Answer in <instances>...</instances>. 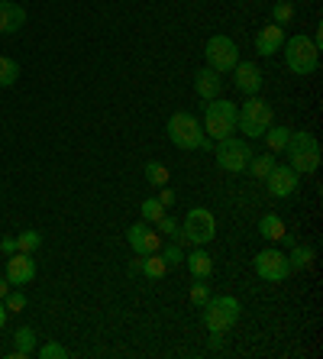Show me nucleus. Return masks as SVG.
<instances>
[{"label": "nucleus", "instance_id": "f257e3e1", "mask_svg": "<svg viewBox=\"0 0 323 359\" xmlns=\"http://www.w3.org/2000/svg\"><path fill=\"white\" fill-rule=\"evenodd\" d=\"M284 156H288V165L298 175H310V172L320 168V142H317L314 133H307V130H291Z\"/></svg>", "mask_w": 323, "mask_h": 359}, {"label": "nucleus", "instance_id": "f03ea898", "mask_svg": "<svg viewBox=\"0 0 323 359\" xmlns=\"http://www.w3.org/2000/svg\"><path fill=\"white\" fill-rule=\"evenodd\" d=\"M282 52H284V65H288V72H294V75H301V78L314 75L317 65H320V46L304 33L284 39Z\"/></svg>", "mask_w": 323, "mask_h": 359}, {"label": "nucleus", "instance_id": "7ed1b4c3", "mask_svg": "<svg viewBox=\"0 0 323 359\" xmlns=\"http://www.w3.org/2000/svg\"><path fill=\"white\" fill-rule=\"evenodd\" d=\"M204 327H207L210 334H226V330H233L236 327V320H240V314H242V304L233 294H210L207 298V304H204Z\"/></svg>", "mask_w": 323, "mask_h": 359}, {"label": "nucleus", "instance_id": "20e7f679", "mask_svg": "<svg viewBox=\"0 0 323 359\" xmlns=\"http://www.w3.org/2000/svg\"><path fill=\"white\" fill-rule=\"evenodd\" d=\"M275 114H272V104L262 100L259 94L246 97V104L240 107V117H236V130H240L246 140H262L266 130L272 126Z\"/></svg>", "mask_w": 323, "mask_h": 359}, {"label": "nucleus", "instance_id": "39448f33", "mask_svg": "<svg viewBox=\"0 0 323 359\" xmlns=\"http://www.w3.org/2000/svg\"><path fill=\"white\" fill-rule=\"evenodd\" d=\"M236 117H240V107L226 97H214L207 100L204 107V133L210 140H226V136L236 133Z\"/></svg>", "mask_w": 323, "mask_h": 359}, {"label": "nucleus", "instance_id": "423d86ee", "mask_svg": "<svg viewBox=\"0 0 323 359\" xmlns=\"http://www.w3.org/2000/svg\"><path fill=\"white\" fill-rule=\"evenodd\" d=\"M165 133L178 149H188V152H194L200 146V140H204V130H200L198 117H194V114H184V110H178V114L168 117Z\"/></svg>", "mask_w": 323, "mask_h": 359}, {"label": "nucleus", "instance_id": "0eeeda50", "mask_svg": "<svg viewBox=\"0 0 323 359\" xmlns=\"http://www.w3.org/2000/svg\"><path fill=\"white\" fill-rule=\"evenodd\" d=\"M214 156H217V165L224 172H246L249 159H252V149H249L246 140H236V136H226V140H217L214 146Z\"/></svg>", "mask_w": 323, "mask_h": 359}, {"label": "nucleus", "instance_id": "6e6552de", "mask_svg": "<svg viewBox=\"0 0 323 359\" xmlns=\"http://www.w3.org/2000/svg\"><path fill=\"white\" fill-rule=\"evenodd\" d=\"M204 59H207V68H214V72H220V75H226V72H233L236 68V62H240V46L230 39V36H210L207 46H204Z\"/></svg>", "mask_w": 323, "mask_h": 359}, {"label": "nucleus", "instance_id": "1a4fd4ad", "mask_svg": "<svg viewBox=\"0 0 323 359\" xmlns=\"http://www.w3.org/2000/svg\"><path fill=\"white\" fill-rule=\"evenodd\" d=\"M181 233H184V240L194 243V246H207V243L217 236L214 214H210L207 208H191L184 224H181Z\"/></svg>", "mask_w": 323, "mask_h": 359}, {"label": "nucleus", "instance_id": "9d476101", "mask_svg": "<svg viewBox=\"0 0 323 359\" xmlns=\"http://www.w3.org/2000/svg\"><path fill=\"white\" fill-rule=\"evenodd\" d=\"M256 276L262 282H284L291 276V266H288V252L282 250H262L256 256Z\"/></svg>", "mask_w": 323, "mask_h": 359}, {"label": "nucleus", "instance_id": "9b49d317", "mask_svg": "<svg viewBox=\"0 0 323 359\" xmlns=\"http://www.w3.org/2000/svg\"><path fill=\"white\" fill-rule=\"evenodd\" d=\"M266 182H268V194H272V198H288V194L298 191L301 175L291 165H275L266 175Z\"/></svg>", "mask_w": 323, "mask_h": 359}, {"label": "nucleus", "instance_id": "f8f14e48", "mask_svg": "<svg viewBox=\"0 0 323 359\" xmlns=\"http://www.w3.org/2000/svg\"><path fill=\"white\" fill-rule=\"evenodd\" d=\"M126 243L133 246L136 256H149V252L162 250V240H158V233L146 224V220H142V224H133L130 230H126Z\"/></svg>", "mask_w": 323, "mask_h": 359}, {"label": "nucleus", "instance_id": "ddd939ff", "mask_svg": "<svg viewBox=\"0 0 323 359\" xmlns=\"http://www.w3.org/2000/svg\"><path fill=\"white\" fill-rule=\"evenodd\" d=\"M4 276H7V282L10 285H29L36 278V259H33V252H13V256H10L7 259V272H4Z\"/></svg>", "mask_w": 323, "mask_h": 359}, {"label": "nucleus", "instance_id": "4468645a", "mask_svg": "<svg viewBox=\"0 0 323 359\" xmlns=\"http://www.w3.org/2000/svg\"><path fill=\"white\" fill-rule=\"evenodd\" d=\"M233 84H236V91H242L246 97H252V94L262 91V68L256 65V62H236V68H233Z\"/></svg>", "mask_w": 323, "mask_h": 359}, {"label": "nucleus", "instance_id": "2eb2a0df", "mask_svg": "<svg viewBox=\"0 0 323 359\" xmlns=\"http://www.w3.org/2000/svg\"><path fill=\"white\" fill-rule=\"evenodd\" d=\"M282 46H284V26H278V23H268V26H262L256 33V52L259 55H278L282 52Z\"/></svg>", "mask_w": 323, "mask_h": 359}, {"label": "nucleus", "instance_id": "dca6fc26", "mask_svg": "<svg viewBox=\"0 0 323 359\" xmlns=\"http://www.w3.org/2000/svg\"><path fill=\"white\" fill-rule=\"evenodd\" d=\"M194 91H198L200 100L220 97V91H224V78H220V72H214V68H200L198 75H194Z\"/></svg>", "mask_w": 323, "mask_h": 359}, {"label": "nucleus", "instance_id": "f3484780", "mask_svg": "<svg viewBox=\"0 0 323 359\" xmlns=\"http://www.w3.org/2000/svg\"><path fill=\"white\" fill-rule=\"evenodd\" d=\"M26 23V10L13 0H0V36H10V33H20Z\"/></svg>", "mask_w": 323, "mask_h": 359}, {"label": "nucleus", "instance_id": "a211bd4d", "mask_svg": "<svg viewBox=\"0 0 323 359\" xmlns=\"http://www.w3.org/2000/svg\"><path fill=\"white\" fill-rule=\"evenodd\" d=\"M184 266H188V272L194 278H207L210 272H214V259H210V252L204 250V246H198L194 252H188V256H184Z\"/></svg>", "mask_w": 323, "mask_h": 359}, {"label": "nucleus", "instance_id": "6ab92c4d", "mask_svg": "<svg viewBox=\"0 0 323 359\" xmlns=\"http://www.w3.org/2000/svg\"><path fill=\"white\" fill-rule=\"evenodd\" d=\"M36 353V330L33 327H20L13 337V359H26Z\"/></svg>", "mask_w": 323, "mask_h": 359}, {"label": "nucleus", "instance_id": "aec40b11", "mask_svg": "<svg viewBox=\"0 0 323 359\" xmlns=\"http://www.w3.org/2000/svg\"><path fill=\"white\" fill-rule=\"evenodd\" d=\"M259 233L266 236V240L278 243L282 240V233H284V220L278 217V214H266V217L259 220Z\"/></svg>", "mask_w": 323, "mask_h": 359}, {"label": "nucleus", "instance_id": "412c9836", "mask_svg": "<svg viewBox=\"0 0 323 359\" xmlns=\"http://www.w3.org/2000/svg\"><path fill=\"white\" fill-rule=\"evenodd\" d=\"M139 272L146 278H165V272H168V266H165V259L158 256V252H149V256H142V266H139Z\"/></svg>", "mask_w": 323, "mask_h": 359}, {"label": "nucleus", "instance_id": "4be33fe9", "mask_svg": "<svg viewBox=\"0 0 323 359\" xmlns=\"http://www.w3.org/2000/svg\"><path fill=\"white\" fill-rule=\"evenodd\" d=\"M288 136H291V126H268L266 130V136L262 140L268 142V149L272 152H284V146H288Z\"/></svg>", "mask_w": 323, "mask_h": 359}, {"label": "nucleus", "instance_id": "5701e85b", "mask_svg": "<svg viewBox=\"0 0 323 359\" xmlns=\"http://www.w3.org/2000/svg\"><path fill=\"white\" fill-rule=\"evenodd\" d=\"M275 165H278V159H275L272 152H266V156H252V159H249V168H246V172H252L259 182H266V175L272 172Z\"/></svg>", "mask_w": 323, "mask_h": 359}, {"label": "nucleus", "instance_id": "b1692460", "mask_svg": "<svg viewBox=\"0 0 323 359\" xmlns=\"http://www.w3.org/2000/svg\"><path fill=\"white\" fill-rule=\"evenodd\" d=\"M314 246H291V252H288V266H291V272H294V269H307L310 266V262H314Z\"/></svg>", "mask_w": 323, "mask_h": 359}, {"label": "nucleus", "instance_id": "393cba45", "mask_svg": "<svg viewBox=\"0 0 323 359\" xmlns=\"http://www.w3.org/2000/svg\"><path fill=\"white\" fill-rule=\"evenodd\" d=\"M156 226L165 236H172V243H178V246H181V243H188V240H184V233H181V224H178L174 217H168V214H162V217L156 220Z\"/></svg>", "mask_w": 323, "mask_h": 359}, {"label": "nucleus", "instance_id": "a878e982", "mask_svg": "<svg viewBox=\"0 0 323 359\" xmlns=\"http://www.w3.org/2000/svg\"><path fill=\"white\" fill-rule=\"evenodd\" d=\"M20 78V65L7 55H0V88H10V84Z\"/></svg>", "mask_w": 323, "mask_h": 359}, {"label": "nucleus", "instance_id": "bb28decb", "mask_svg": "<svg viewBox=\"0 0 323 359\" xmlns=\"http://www.w3.org/2000/svg\"><path fill=\"white\" fill-rule=\"evenodd\" d=\"M146 178L152 188H165L168 184V168L162 162H146Z\"/></svg>", "mask_w": 323, "mask_h": 359}, {"label": "nucleus", "instance_id": "cd10ccee", "mask_svg": "<svg viewBox=\"0 0 323 359\" xmlns=\"http://www.w3.org/2000/svg\"><path fill=\"white\" fill-rule=\"evenodd\" d=\"M291 20H294V4H291V0H278V4L272 7V23L288 26Z\"/></svg>", "mask_w": 323, "mask_h": 359}, {"label": "nucleus", "instance_id": "c85d7f7f", "mask_svg": "<svg viewBox=\"0 0 323 359\" xmlns=\"http://www.w3.org/2000/svg\"><path fill=\"white\" fill-rule=\"evenodd\" d=\"M139 210H142V220H146V224H156V220L165 214V208H162V201L158 198H146Z\"/></svg>", "mask_w": 323, "mask_h": 359}, {"label": "nucleus", "instance_id": "c756f323", "mask_svg": "<svg viewBox=\"0 0 323 359\" xmlns=\"http://www.w3.org/2000/svg\"><path fill=\"white\" fill-rule=\"evenodd\" d=\"M210 298V285L204 282V278H194V285H191V304L194 308H204Z\"/></svg>", "mask_w": 323, "mask_h": 359}, {"label": "nucleus", "instance_id": "7c9ffc66", "mask_svg": "<svg viewBox=\"0 0 323 359\" xmlns=\"http://www.w3.org/2000/svg\"><path fill=\"white\" fill-rule=\"evenodd\" d=\"M42 246V236L36 233V230H23V233L17 236V250L20 252H36Z\"/></svg>", "mask_w": 323, "mask_h": 359}, {"label": "nucleus", "instance_id": "2f4dec72", "mask_svg": "<svg viewBox=\"0 0 323 359\" xmlns=\"http://www.w3.org/2000/svg\"><path fill=\"white\" fill-rule=\"evenodd\" d=\"M36 353H39V359H68V350H65V346H62V343H52V340L42 343Z\"/></svg>", "mask_w": 323, "mask_h": 359}, {"label": "nucleus", "instance_id": "473e14b6", "mask_svg": "<svg viewBox=\"0 0 323 359\" xmlns=\"http://www.w3.org/2000/svg\"><path fill=\"white\" fill-rule=\"evenodd\" d=\"M158 256L165 259V266H181L184 262V252L178 243H172V246H165V250H158Z\"/></svg>", "mask_w": 323, "mask_h": 359}, {"label": "nucleus", "instance_id": "72a5a7b5", "mask_svg": "<svg viewBox=\"0 0 323 359\" xmlns=\"http://www.w3.org/2000/svg\"><path fill=\"white\" fill-rule=\"evenodd\" d=\"M4 304H7V311H23L26 308V294L23 292H7Z\"/></svg>", "mask_w": 323, "mask_h": 359}, {"label": "nucleus", "instance_id": "f704fd0d", "mask_svg": "<svg viewBox=\"0 0 323 359\" xmlns=\"http://www.w3.org/2000/svg\"><path fill=\"white\" fill-rule=\"evenodd\" d=\"M0 252H4V256H13V252H17V236H4V240H0Z\"/></svg>", "mask_w": 323, "mask_h": 359}, {"label": "nucleus", "instance_id": "c9c22d12", "mask_svg": "<svg viewBox=\"0 0 323 359\" xmlns=\"http://www.w3.org/2000/svg\"><path fill=\"white\" fill-rule=\"evenodd\" d=\"M158 201H162V208H172V204H174V191H172V188H168V184H165V188H162V194H158Z\"/></svg>", "mask_w": 323, "mask_h": 359}, {"label": "nucleus", "instance_id": "e433bc0d", "mask_svg": "<svg viewBox=\"0 0 323 359\" xmlns=\"http://www.w3.org/2000/svg\"><path fill=\"white\" fill-rule=\"evenodd\" d=\"M214 146H217V140H210V136L204 133V140H200V146H198V149H200V152H214Z\"/></svg>", "mask_w": 323, "mask_h": 359}, {"label": "nucleus", "instance_id": "4c0bfd02", "mask_svg": "<svg viewBox=\"0 0 323 359\" xmlns=\"http://www.w3.org/2000/svg\"><path fill=\"white\" fill-rule=\"evenodd\" d=\"M278 243H284V246H288V250H291V246H298V240H294V236H291L288 230H284V233H282V240H278Z\"/></svg>", "mask_w": 323, "mask_h": 359}, {"label": "nucleus", "instance_id": "58836bf2", "mask_svg": "<svg viewBox=\"0 0 323 359\" xmlns=\"http://www.w3.org/2000/svg\"><path fill=\"white\" fill-rule=\"evenodd\" d=\"M7 314L10 311H7V304H4V298H0V330H4V324H7Z\"/></svg>", "mask_w": 323, "mask_h": 359}, {"label": "nucleus", "instance_id": "ea45409f", "mask_svg": "<svg viewBox=\"0 0 323 359\" xmlns=\"http://www.w3.org/2000/svg\"><path fill=\"white\" fill-rule=\"evenodd\" d=\"M210 346H214V350H220V346H224V334H210Z\"/></svg>", "mask_w": 323, "mask_h": 359}, {"label": "nucleus", "instance_id": "a19ab883", "mask_svg": "<svg viewBox=\"0 0 323 359\" xmlns=\"http://www.w3.org/2000/svg\"><path fill=\"white\" fill-rule=\"evenodd\" d=\"M7 292H10V282L7 276H0V298H7Z\"/></svg>", "mask_w": 323, "mask_h": 359}]
</instances>
